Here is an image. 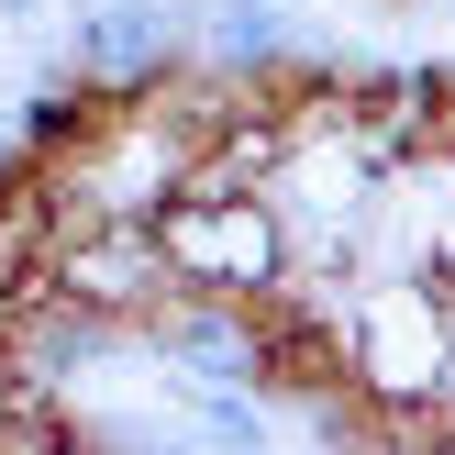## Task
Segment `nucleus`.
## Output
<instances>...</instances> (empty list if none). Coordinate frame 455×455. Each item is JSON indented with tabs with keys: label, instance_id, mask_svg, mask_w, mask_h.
I'll use <instances>...</instances> for the list:
<instances>
[{
	"label": "nucleus",
	"instance_id": "f257e3e1",
	"mask_svg": "<svg viewBox=\"0 0 455 455\" xmlns=\"http://www.w3.org/2000/svg\"><path fill=\"white\" fill-rule=\"evenodd\" d=\"M156 234H167V267L178 289H278L289 278V222L267 189H178L167 212H156Z\"/></svg>",
	"mask_w": 455,
	"mask_h": 455
},
{
	"label": "nucleus",
	"instance_id": "f03ea898",
	"mask_svg": "<svg viewBox=\"0 0 455 455\" xmlns=\"http://www.w3.org/2000/svg\"><path fill=\"white\" fill-rule=\"evenodd\" d=\"M44 278H56V289H78L89 311H111V323H133V333H145L156 311H167L178 267H167V234H156V222H100V234H67L56 256H44Z\"/></svg>",
	"mask_w": 455,
	"mask_h": 455
},
{
	"label": "nucleus",
	"instance_id": "7ed1b4c3",
	"mask_svg": "<svg viewBox=\"0 0 455 455\" xmlns=\"http://www.w3.org/2000/svg\"><path fill=\"white\" fill-rule=\"evenodd\" d=\"M189 44H200V22L178 12V0H100V12H78V34H67V67L100 78V89H145V78H167Z\"/></svg>",
	"mask_w": 455,
	"mask_h": 455
},
{
	"label": "nucleus",
	"instance_id": "20e7f679",
	"mask_svg": "<svg viewBox=\"0 0 455 455\" xmlns=\"http://www.w3.org/2000/svg\"><path fill=\"white\" fill-rule=\"evenodd\" d=\"M289 44H300V34H289L278 0H212V12H200V56H222L234 78H256V67L289 56Z\"/></svg>",
	"mask_w": 455,
	"mask_h": 455
}]
</instances>
